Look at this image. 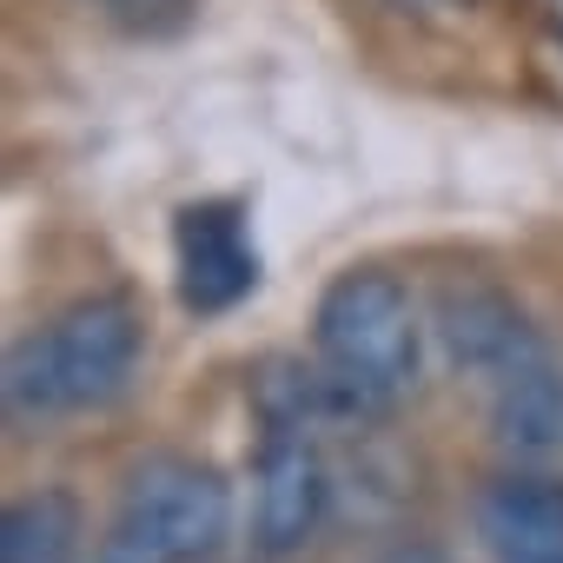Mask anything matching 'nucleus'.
Masks as SVG:
<instances>
[{
	"label": "nucleus",
	"mask_w": 563,
	"mask_h": 563,
	"mask_svg": "<svg viewBox=\"0 0 563 563\" xmlns=\"http://www.w3.org/2000/svg\"><path fill=\"white\" fill-rule=\"evenodd\" d=\"M232 530V484L179 451L140 457L120 484L113 530L93 563H206Z\"/></svg>",
	"instance_id": "7ed1b4c3"
},
{
	"label": "nucleus",
	"mask_w": 563,
	"mask_h": 563,
	"mask_svg": "<svg viewBox=\"0 0 563 563\" xmlns=\"http://www.w3.org/2000/svg\"><path fill=\"white\" fill-rule=\"evenodd\" d=\"M87 517L67 490H34L0 517V563H80Z\"/></svg>",
	"instance_id": "6e6552de"
},
{
	"label": "nucleus",
	"mask_w": 563,
	"mask_h": 563,
	"mask_svg": "<svg viewBox=\"0 0 563 563\" xmlns=\"http://www.w3.org/2000/svg\"><path fill=\"white\" fill-rule=\"evenodd\" d=\"M173 286L179 306L219 319L258 292V245L232 199H192L173 219Z\"/></svg>",
	"instance_id": "20e7f679"
},
{
	"label": "nucleus",
	"mask_w": 563,
	"mask_h": 563,
	"mask_svg": "<svg viewBox=\"0 0 563 563\" xmlns=\"http://www.w3.org/2000/svg\"><path fill=\"white\" fill-rule=\"evenodd\" d=\"M477 537L490 563H563V477L504 471L477 497Z\"/></svg>",
	"instance_id": "0eeeda50"
},
{
	"label": "nucleus",
	"mask_w": 563,
	"mask_h": 563,
	"mask_svg": "<svg viewBox=\"0 0 563 563\" xmlns=\"http://www.w3.org/2000/svg\"><path fill=\"white\" fill-rule=\"evenodd\" d=\"M319 378L339 411L378 418L418 385V306L385 265H352L319 292L312 312Z\"/></svg>",
	"instance_id": "f03ea898"
},
{
	"label": "nucleus",
	"mask_w": 563,
	"mask_h": 563,
	"mask_svg": "<svg viewBox=\"0 0 563 563\" xmlns=\"http://www.w3.org/2000/svg\"><path fill=\"white\" fill-rule=\"evenodd\" d=\"M325 464L306 444V431H272L258 451V484H252V543L258 556H299L319 523H325Z\"/></svg>",
	"instance_id": "39448f33"
},
{
	"label": "nucleus",
	"mask_w": 563,
	"mask_h": 563,
	"mask_svg": "<svg viewBox=\"0 0 563 563\" xmlns=\"http://www.w3.org/2000/svg\"><path fill=\"white\" fill-rule=\"evenodd\" d=\"M398 8H457V0H398Z\"/></svg>",
	"instance_id": "9d476101"
},
{
	"label": "nucleus",
	"mask_w": 563,
	"mask_h": 563,
	"mask_svg": "<svg viewBox=\"0 0 563 563\" xmlns=\"http://www.w3.org/2000/svg\"><path fill=\"white\" fill-rule=\"evenodd\" d=\"M477 385L490 391V431H497L504 451L543 457V451L563 444V372H556V358L537 332L517 352H504Z\"/></svg>",
	"instance_id": "423d86ee"
},
{
	"label": "nucleus",
	"mask_w": 563,
	"mask_h": 563,
	"mask_svg": "<svg viewBox=\"0 0 563 563\" xmlns=\"http://www.w3.org/2000/svg\"><path fill=\"white\" fill-rule=\"evenodd\" d=\"M93 8H107L126 27H173V21H186V0H93Z\"/></svg>",
	"instance_id": "1a4fd4ad"
},
{
	"label": "nucleus",
	"mask_w": 563,
	"mask_h": 563,
	"mask_svg": "<svg viewBox=\"0 0 563 563\" xmlns=\"http://www.w3.org/2000/svg\"><path fill=\"white\" fill-rule=\"evenodd\" d=\"M146 358V319L126 292H93L47 319L41 332L14 339L8 352V411L14 418H80L107 411L133 391Z\"/></svg>",
	"instance_id": "f257e3e1"
}]
</instances>
